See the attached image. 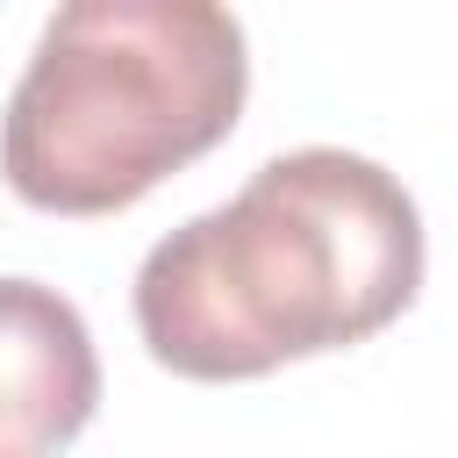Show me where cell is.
Listing matches in <instances>:
<instances>
[{"label": "cell", "instance_id": "6da1fadb", "mask_svg": "<svg viewBox=\"0 0 458 458\" xmlns=\"http://www.w3.org/2000/svg\"><path fill=\"white\" fill-rule=\"evenodd\" d=\"M422 286L408 186L336 143L265 157L236 200L179 222L136 265V329L179 379H265L286 358L379 336Z\"/></svg>", "mask_w": 458, "mask_h": 458}, {"label": "cell", "instance_id": "7a4b0ae2", "mask_svg": "<svg viewBox=\"0 0 458 458\" xmlns=\"http://www.w3.org/2000/svg\"><path fill=\"white\" fill-rule=\"evenodd\" d=\"M250 93L243 21L208 0H72L0 114V172L43 215H122L208 157Z\"/></svg>", "mask_w": 458, "mask_h": 458}, {"label": "cell", "instance_id": "3957f363", "mask_svg": "<svg viewBox=\"0 0 458 458\" xmlns=\"http://www.w3.org/2000/svg\"><path fill=\"white\" fill-rule=\"evenodd\" d=\"M100 401L86 315L43 279H0V458L64 451Z\"/></svg>", "mask_w": 458, "mask_h": 458}]
</instances>
